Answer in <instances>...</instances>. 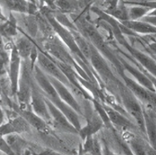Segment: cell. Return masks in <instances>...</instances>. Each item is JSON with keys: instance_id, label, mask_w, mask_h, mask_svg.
Here are the masks:
<instances>
[{"instance_id": "23", "label": "cell", "mask_w": 156, "mask_h": 155, "mask_svg": "<svg viewBox=\"0 0 156 155\" xmlns=\"http://www.w3.org/2000/svg\"><path fill=\"white\" fill-rule=\"evenodd\" d=\"M37 19L38 31L43 35L44 38H46L48 37L55 34L54 30L49 24L46 18L38 11V12L35 15Z\"/></svg>"}, {"instance_id": "18", "label": "cell", "mask_w": 156, "mask_h": 155, "mask_svg": "<svg viewBox=\"0 0 156 155\" xmlns=\"http://www.w3.org/2000/svg\"><path fill=\"white\" fill-rule=\"evenodd\" d=\"M19 18H16V21H19L21 25L26 30L28 35L31 38H35L38 32V27L37 19L35 15L27 13H18Z\"/></svg>"}, {"instance_id": "25", "label": "cell", "mask_w": 156, "mask_h": 155, "mask_svg": "<svg viewBox=\"0 0 156 155\" xmlns=\"http://www.w3.org/2000/svg\"><path fill=\"white\" fill-rule=\"evenodd\" d=\"M151 8L144 5L132 7L127 10L129 20L132 21H138V20H141L144 16H146Z\"/></svg>"}, {"instance_id": "12", "label": "cell", "mask_w": 156, "mask_h": 155, "mask_svg": "<svg viewBox=\"0 0 156 155\" xmlns=\"http://www.w3.org/2000/svg\"><path fill=\"white\" fill-rule=\"evenodd\" d=\"M122 138L128 145L133 155H147L150 146L147 140L129 131L124 132Z\"/></svg>"}, {"instance_id": "37", "label": "cell", "mask_w": 156, "mask_h": 155, "mask_svg": "<svg viewBox=\"0 0 156 155\" xmlns=\"http://www.w3.org/2000/svg\"><path fill=\"white\" fill-rule=\"evenodd\" d=\"M34 155H38V154H34Z\"/></svg>"}, {"instance_id": "4", "label": "cell", "mask_w": 156, "mask_h": 155, "mask_svg": "<svg viewBox=\"0 0 156 155\" xmlns=\"http://www.w3.org/2000/svg\"><path fill=\"white\" fill-rule=\"evenodd\" d=\"M38 51V56L36 63L38 67L44 73L58 80L68 88L71 89L72 86L69 82L50 56L41 50Z\"/></svg>"}, {"instance_id": "26", "label": "cell", "mask_w": 156, "mask_h": 155, "mask_svg": "<svg viewBox=\"0 0 156 155\" xmlns=\"http://www.w3.org/2000/svg\"><path fill=\"white\" fill-rule=\"evenodd\" d=\"M9 121L13 126L16 134L27 132L30 130V125L20 115L9 120Z\"/></svg>"}, {"instance_id": "27", "label": "cell", "mask_w": 156, "mask_h": 155, "mask_svg": "<svg viewBox=\"0 0 156 155\" xmlns=\"http://www.w3.org/2000/svg\"><path fill=\"white\" fill-rule=\"evenodd\" d=\"M10 57L9 56L5 47L3 46L1 40H0V76H2L6 72L9 67Z\"/></svg>"}, {"instance_id": "14", "label": "cell", "mask_w": 156, "mask_h": 155, "mask_svg": "<svg viewBox=\"0 0 156 155\" xmlns=\"http://www.w3.org/2000/svg\"><path fill=\"white\" fill-rule=\"evenodd\" d=\"M15 110L18 112L20 115L22 117L30 126H32L38 131L45 134L49 132L48 123L36 115L32 109H21L20 107H17Z\"/></svg>"}, {"instance_id": "30", "label": "cell", "mask_w": 156, "mask_h": 155, "mask_svg": "<svg viewBox=\"0 0 156 155\" xmlns=\"http://www.w3.org/2000/svg\"><path fill=\"white\" fill-rule=\"evenodd\" d=\"M142 21L148 23L154 26H156V16H152L146 15L140 20Z\"/></svg>"}, {"instance_id": "33", "label": "cell", "mask_w": 156, "mask_h": 155, "mask_svg": "<svg viewBox=\"0 0 156 155\" xmlns=\"http://www.w3.org/2000/svg\"><path fill=\"white\" fill-rule=\"evenodd\" d=\"M0 20L3 21V22H5L7 21V18H6V16L2 13V12H1V9H0Z\"/></svg>"}, {"instance_id": "34", "label": "cell", "mask_w": 156, "mask_h": 155, "mask_svg": "<svg viewBox=\"0 0 156 155\" xmlns=\"http://www.w3.org/2000/svg\"><path fill=\"white\" fill-rule=\"evenodd\" d=\"M3 119H4V114H3V112L1 109V107L0 106V125H1V123L3 121Z\"/></svg>"}, {"instance_id": "7", "label": "cell", "mask_w": 156, "mask_h": 155, "mask_svg": "<svg viewBox=\"0 0 156 155\" xmlns=\"http://www.w3.org/2000/svg\"><path fill=\"white\" fill-rule=\"evenodd\" d=\"M34 79L44 96L51 102L60 99L47 75L35 64L32 70Z\"/></svg>"}, {"instance_id": "35", "label": "cell", "mask_w": 156, "mask_h": 155, "mask_svg": "<svg viewBox=\"0 0 156 155\" xmlns=\"http://www.w3.org/2000/svg\"><path fill=\"white\" fill-rule=\"evenodd\" d=\"M152 109H153V110H154V113H155V114L156 115V104L154 105V106H152Z\"/></svg>"}, {"instance_id": "32", "label": "cell", "mask_w": 156, "mask_h": 155, "mask_svg": "<svg viewBox=\"0 0 156 155\" xmlns=\"http://www.w3.org/2000/svg\"><path fill=\"white\" fill-rule=\"evenodd\" d=\"M147 155H156V150L152 148L151 146H149L147 150Z\"/></svg>"}, {"instance_id": "21", "label": "cell", "mask_w": 156, "mask_h": 155, "mask_svg": "<svg viewBox=\"0 0 156 155\" xmlns=\"http://www.w3.org/2000/svg\"><path fill=\"white\" fill-rule=\"evenodd\" d=\"M71 34L73 35L76 43L80 51L82 54L85 57V59L88 60L90 59L91 52V48L88 45L86 40L82 37L79 33L76 32L74 29L70 30Z\"/></svg>"}, {"instance_id": "10", "label": "cell", "mask_w": 156, "mask_h": 155, "mask_svg": "<svg viewBox=\"0 0 156 155\" xmlns=\"http://www.w3.org/2000/svg\"><path fill=\"white\" fill-rule=\"evenodd\" d=\"M21 59L18 55L17 51L13 45L10 56V63L9 67V79L10 84L12 96H16L18 84L20 77V65Z\"/></svg>"}, {"instance_id": "36", "label": "cell", "mask_w": 156, "mask_h": 155, "mask_svg": "<svg viewBox=\"0 0 156 155\" xmlns=\"http://www.w3.org/2000/svg\"><path fill=\"white\" fill-rule=\"evenodd\" d=\"M153 59L156 61V56H153Z\"/></svg>"}, {"instance_id": "19", "label": "cell", "mask_w": 156, "mask_h": 155, "mask_svg": "<svg viewBox=\"0 0 156 155\" xmlns=\"http://www.w3.org/2000/svg\"><path fill=\"white\" fill-rule=\"evenodd\" d=\"M123 25L132 31L143 34H156V26L142 21H122Z\"/></svg>"}, {"instance_id": "24", "label": "cell", "mask_w": 156, "mask_h": 155, "mask_svg": "<svg viewBox=\"0 0 156 155\" xmlns=\"http://www.w3.org/2000/svg\"><path fill=\"white\" fill-rule=\"evenodd\" d=\"M0 2L10 11H14L18 13H27L28 2L26 1H1Z\"/></svg>"}, {"instance_id": "9", "label": "cell", "mask_w": 156, "mask_h": 155, "mask_svg": "<svg viewBox=\"0 0 156 155\" xmlns=\"http://www.w3.org/2000/svg\"><path fill=\"white\" fill-rule=\"evenodd\" d=\"M46 74V73H45ZM51 83L55 88L57 95L60 99L64 103L71 107L78 114H82V112L80 105L78 104L77 100L74 98V95L72 94L68 88L60 82L58 80L55 79L54 78L46 74Z\"/></svg>"}, {"instance_id": "22", "label": "cell", "mask_w": 156, "mask_h": 155, "mask_svg": "<svg viewBox=\"0 0 156 155\" xmlns=\"http://www.w3.org/2000/svg\"><path fill=\"white\" fill-rule=\"evenodd\" d=\"M16 155L21 154L26 145L25 141L18 134L14 133L4 137Z\"/></svg>"}, {"instance_id": "6", "label": "cell", "mask_w": 156, "mask_h": 155, "mask_svg": "<svg viewBox=\"0 0 156 155\" xmlns=\"http://www.w3.org/2000/svg\"><path fill=\"white\" fill-rule=\"evenodd\" d=\"M122 77L126 83L127 88L133 94V95L141 100L146 105L151 107L156 104V93L146 88L136 81L129 78L123 74Z\"/></svg>"}, {"instance_id": "15", "label": "cell", "mask_w": 156, "mask_h": 155, "mask_svg": "<svg viewBox=\"0 0 156 155\" xmlns=\"http://www.w3.org/2000/svg\"><path fill=\"white\" fill-rule=\"evenodd\" d=\"M63 114L68 121L78 131L81 129V123L80 121L79 114L71 107L64 103L60 99L52 102Z\"/></svg>"}, {"instance_id": "16", "label": "cell", "mask_w": 156, "mask_h": 155, "mask_svg": "<svg viewBox=\"0 0 156 155\" xmlns=\"http://www.w3.org/2000/svg\"><path fill=\"white\" fill-rule=\"evenodd\" d=\"M130 52L138 61V62L146 70V71L156 78V61L151 57L142 52L133 49L127 44L126 45Z\"/></svg>"}, {"instance_id": "20", "label": "cell", "mask_w": 156, "mask_h": 155, "mask_svg": "<svg viewBox=\"0 0 156 155\" xmlns=\"http://www.w3.org/2000/svg\"><path fill=\"white\" fill-rule=\"evenodd\" d=\"M34 45V43H32L30 38L26 35L19 37L14 44L17 52L21 59H29Z\"/></svg>"}, {"instance_id": "17", "label": "cell", "mask_w": 156, "mask_h": 155, "mask_svg": "<svg viewBox=\"0 0 156 155\" xmlns=\"http://www.w3.org/2000/svg\"><path fill=\"white\" fill-rule=\"evenodd\" d=\"M121 62L124 66V68L129 72V73L132 76H133L135 78L136 81L138 83H139L140 85H141L146 88L149 90L150 91L155 92V88L151 81L143 71H141L138 70L137 68L132 67L124 59H121Z\"/></svg>"}, {"instance_id": "5", "label": "cell", "mask_w": 156, "mask_h": 155, "mask_svg": "<svg viewBox=\"0 0 156 155\" xmlns=\"http://www.w3.org/2000/svg\"><path fill=\"white\" fill-rule=\"evenodd\" d=\"M30 107L32 110L48 124L52 123L51 117L46 104L44 95L39 88L34 79H33L31 85Z\"/></svg>"}, {"instance_id": "8", "label": "cell", "mask_w": 156, "mask_h": 155, "mask_svg": "<svg viewBox=\"0 0 156 155\" xmlns=\"http://www.w3.org/2000/svg\"><path fill=\"white\" fill-rule=\"evenodd\" d=\"M44 98L54 125L59 129L67 132L78 133V131L68 121L60 110L48 98L44 96Z\"/></svg>"}, {"instance_id": "3", "label": "cell", "mask_w": 156, "mask_h": 155, "mask_svg": "<svg viewBox=\"0 0 156 155\" xmlns=\"http://www.w3.org/2000/svg\"><path fill=\"white\" fill-rule=\"evenodd\" d=\"M120 92L125 111L127 115L132 118L138 129L146 137L143 107L141 106L136 98L127 88H124L122 87Z\"/></svg>"}, {"instance_id": "13", "label": "cell", "mask_w": 156, "mask_h": 155, "mask_svg": "<svg viewBox=\"0 0 156 155\" xmlns=\"http://www.w3.org/2000/svg\"><path fill=\"white\" fill-rule=\"evenodd\" d=\"M102 106L108 116L111 124H113L116 127L122 130H125L126 131H127L128 129H132L136 126L129 119L127 116L115 109L113 107L107 105H104Z\"/></svg>"}, {"instance_id": "2", "label": "cell", "mask_w": 156, "mask_h": 155, "mask_svg": "<svg viewBox=\"0 0 156 155\" xmlns=\"http://www.w3.org/2000/svg\"><path fill=\"white\" fill-rule=\"evenodd\" d=\"M43 46L45 52L54 59L71 67H74L77 70L80 69L76 65L70 53L68 51L63 43L55 34L44 38Z\"/></svg>"}, {"instance_id": "1", "label": "cell", "mask_w": 156, "mask_h": 155, "mask_svg": "<svg viewBox=\"0 0 156 155\" xmlns=\"http://www.w3.org/2000/svg\"><path fill=\"white\" fill-rule=\"evenodd\" d=\"M34 79L29 59H21L16 96L21 109H27L30 103L31 85Z\"/></svg>"}, {"instance_id": "29", "label": "cell", "mask_w": 156, "mask_h": 155, "mask_svg": "<svg viewBox=\"0 0 156 155\" xmlns=\"http://www.w3.org/2000/svg\"><path fill=\"white\" fill-rule=\"evenodd\" d=\"M0 151L6 155H16L4 137H0Z\"/></svg>"}, {"instance_id": "31", "label": "cell", "mask_w": 156, "mask_h": 155, "mask_svg": "<svg viewBox=\"0 0 156 155\" xmlns=\"http://www.w3.org/2000/svg\"><path fill=\"white\" fill-rule=\"evenodd\" d=\"M38 155H64V154H62L58 152L52 151L51 150H46V151L42 152L41 153H40Z\"/></svg>"}, {"instance_id": "11", "label": "cell", "mask_w": 156, "mask_h": 155, "mask_svg": "<svg viewBox=\"0 0 156 155\" xmlns=\"http://www.w3.org/2000/svg\"><path fill=\"white\" fill-rule=\"evenodd\" d=\"M143 107L144 128L146 140L149 145L156 150V115L149 105Z\"/></svg>"}, {"instance_id": "28", "label": "cell", "mask_w": 156, "mask_h": 155, "mask_svg": "<svg viewBox=\"0 0 156 155\" xmlns=\"http://www.w3.org/2000/svg\"><path fill=\"white\" fill-rule=\"evenodd\" d=\"M14 133H16L15 130L10 121L0 125V137H5Z\"/></svg>"}]
</instances>
